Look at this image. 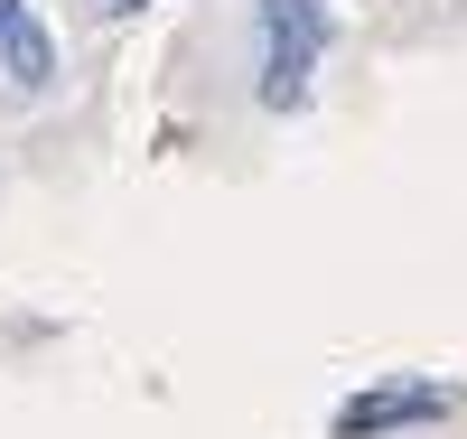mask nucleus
<instances>
[{"label":"nucleus","mask_w":467,"mask_h":439,"mask_svg":"<svg viewBox=\"0 0 467 439\" xmlns=\"http://www.w3.org/2000/svg\"><path fill=\"white\" fill-rule=\"evenodd\" d=\"M85 10H94V19H131L140 0H85Z\"/></svg>","instance_id":"4"},{"label":"nucleus","mask_w":467,"mask_h":439,"mask_svg":"<svg viewBox=\"0 0 467 439\" xmlns=\"http://www.w3.org/2000/svg\"><path fill=\"white\" fill-rule=\"evenodd\" d=\"M458 392L440 383H383V392H356V402L337 412V439H383V430H420V421H449Z\"/></svg>","instance_id":"2"},{"label":"nucleus","mask_w":467,"mask_h":439,"mask_svg":"<svg viewBox=\"0 0 467 439\" xmlns=\"http://www.w3.org/2000/svg\"><path fill=\"white\" fill-rule=\"evenodd\" d=\"M327 0H262V112H299L308 103V75L327 57Z\"/></svg>","instance_id":"1"},{"label":"nucleus","mask_w":467,"mask_h":439,"mask_svg":"<svg viewBox=\"0 0 467 439\" xmlns=\"http://www.w3.org/2000/svg\"><path fill=\"white\" fill-rule=\"evenodd\" d=\"M57 75V37L28 19V0H0V85L10 94H37Z\"/></svg>","instance_id":"3"}]
</instances>
